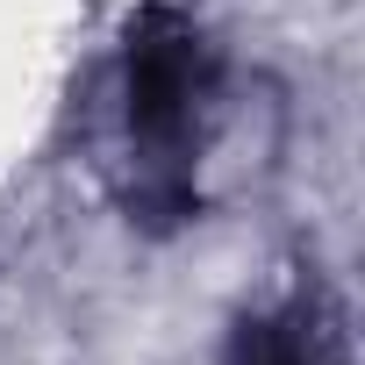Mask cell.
<instances>
[{"label": "cell", "mask_w": 365, "mask_h": 365, "mask_svg": "<svg viewBox=\"0 0 365 365\" xmlns=\"http://www.w3.org/2000/svg\"><path fill=\"white\" fill-rule=\"evenodd\" d=\"M230 365H322V336L308 315H251L230 336Z\"/></svg>", "instance_id": "obj_2"}, {"label": "cell", "mask_w": 365, "mask_h": 365, "mask_svg": "<svg viewBox=\"0 0 365 365\" xmlns=\"http://www.w3.org/2000/svg\"><path fill=\"white\" fill-rule=\"evenodd\" d=\"M208 101H215V51L208 36L172 15L150 8L129 29L122 51V136H129V215L150 230H172L201 208L194 194V150L208 129Z\"/></svg>", "instance_id": "obj_1"}]
</instances>
